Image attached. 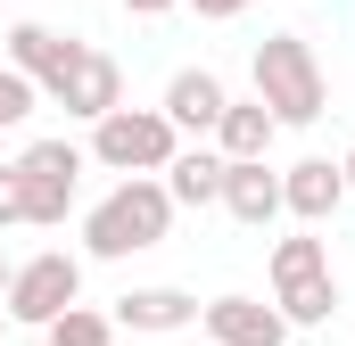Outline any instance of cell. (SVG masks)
Masks as SVG:
<instances>
[{
    "label": "cell",
    "mask_w": 355,
    "mask_h": 346,
    "mask_svg": "<svg viewBox=\"0 0 355 346\" xmlns=\"http://www.w3.org/2000/svg\"><path fill=\"white\" fill-rule=\"evenodd\" d=\"M166 231H174V190H166L157 173H124V181L83 215V256L124 264V256H141V248H157Z\"/></svg>",
    "instance_id": "obj_1"
},
{
    "label": "cell",
    "mask_w": 355,
    "mask_h": 346,
    "mask_svg": "<svg viewBox=\"0 0 355 346\" xmlns=\"http://www.w3.org/2000/svg\"><path fill=\"white\" fill-rule=\"evenodd\" d=\"M248 75H257V99L272 107V124H314V116L331 107L322 58H314L306 33H265L257 58H248Z\"/></svg>",
    "instance_id": "obj_2"
},
{
    "label": "cell",
    "mask_w": 355,
    "mask_h": 346,
    "mask_svg": "<svg viewBox=\"0 0 355 346\" xmlns=\"http://www.w3.org/2000/svg\"><path fill=\"white\" fill-rule=\"evenodd\" d=\"M272 305L289 313V330H314L339 313V272H331V248L314 239V223L297 239H272Z\"/></svg>",
    "instance_id": "obj_3"
},
{
    "label": "cell",
    "mask_w": 355,
    "mask_h": 346,
    "mask_svg": "<svg viewBox=\"0 0 355 346\" xmlns=\"http://www.w3.org/2000/svg\"><path fill=\"white\" fill-rule=\"evenodd\" d=\"M174 149H182V132H174L166 107H124V99H116V107L91 124V157L107 173H166Z\"/></svg>",
    "instance_id": "obj_4"
},
{
    "label": "cell",
    "mask_w": 355,
    "mask_h": 346,
    "mask_svg": "<svg viewBox=\"0 0 355 346\" xmlns=\"http://www.w3.org/2000/svg\"><path fill=\"white\" fill-rule=\"evenodd\" d=\"M75 297H83V256H67V248H42V256H25L17 272H8V289H0V313H8V322H25V330H42V322H58Z\"/></svg>",
    "instance_id": "obj_5"
},
{
    "label": "cell",
    "mask_w": 355,
    "mask_h": 346,
    "mask_svg": "<svg viewBox=\"0 0 355 346\" xmlns=\"http://www.w3.org/2000/svg\"><path fill=\"white\" fill-rule=\"evenodd\" d=\"M17 190H25V223L33 231H58L75 215V190H83V149L75 140H25Z\"/></svg>",
    "instance_id": "obj_6"
},
{
    "label": "cell",
    "mask_w": 355,
    "mask_h": 346,
    "mask_svg": "<svg viewBox=\"0 0 355 346\" xmlns=\"http://www.w3.org/2000/svg\"><path fill=\"white\" fill-rule=\"evenodd\" d=\"M42 99H50V107H67V116H83V124H99V116L124 99V66H116L107 50L75 42V50L58 58V75H42Z\"/></svg>",
    "instance_id": "obj_7"
},
{
    "label": "cell",
    "mask_w": 355,
    "mask_h": 346,
    "mask_svg": "<svg viewBox=\"0 0 355 346\" xmlns=\"http://www.w3.org/2000/svg\"><path fill=\"white\" fill-rule=\"evenodd\" d=\"M198 322H207V346H289V313L265 297H240V289L198 305Z\"/></svg>",
    "instance_id": "obj_8"
},
{
    "label": "cell",
    "mask_w": 355,
    "mask_h": 346,
    "mask_svg": "<svg viewBox=\"0 0 355 346\" xmlns=\"http://www.w3.org/2000/svg\"><path fill=\"white\" fill-rule=\"evenodd\" d=\"M339 206H347V173L331 165V157H297V165L281 173V215H297V223L322 231Z\"/></svg>",
    "instance_id": "obj_9"
},
{
    "label": "cell",
    "mask_w": 355,
    "mask_h": 346,
    "mask_svg": "<svg viewBox=\"0 0 355 346\" xmlns=\"http://www.w3.org/2000/svg\"><path fill=\"white\" fill-rule=\"evenodd\" d=\"M223 215L248 223V231H265L272 215H281V173L265 157H223Z\"/></svg>",
    "instance_id": "obj_10"
},
{
    "label": "cell",
    "mask_w": 355,
    "mask_h": 346,
    "mask_svg": "<svg viewBox=\"0 0 355 346\" xmlns=\"http://www.w3.org/2000/svg\"><path fill=\"white\" fill-rule=\"evenodd\" d=\"M223 99H232V91H223V75H215V66H182L174 83H166V99H157V107L174 116V132L207 140V132H215V116H223Z\"/></svg>",
    "instance_id": "obj_11"
},
{
    "label": "cell",
    "mask_w": 355,
    "mask_h": 346,
    "mask_svg": "<svg viewBox=\"0 0 355 346\" xmlns=\"http://www.w3.org/2000/svg\"><path fill=\"white\" fill-rule=\"evenodd\" d=\"M198 322V297L190 289H124L116 297V330H141V338H174Z\"/></svg>",
    "instance_id": "obj_12"
},
{
    "label": "cell",
    "mask_w": 355,
    "mask_h": 346,
    "mask_svg": "<svg viewBox=\"0 0 355 346\" xmlns=\"http://www.w3.org/2000/svg\"><path fill=\"white\" fill-rule=\"evenodd\" d=\"M166 190H174V206H223V149H174V165H166Z\"/></svg>",
    "instance_id": "obj_13"
},
{
    "label": "cell",
    "mask_w": 355,
    "mask_h": 346,
    "mask_svg": "<svg viewBox=\"0 0 355 346\" xmlns=\"http://www.w3.org/2000/svg\"><path fill=\"white\" fill-rule=\"evenodd\" d=\"M272 132H281V124H272L265 99H223V116H215V149H223V157H265Z\"/></svg>",
    "instance_id": "obj_14"
},
{
    "label": "cell",
    "mask_w": 355,
    "mask_h": 346,
    "mask_svg": "<svg viewBox=\"0 0 355 346\" xmlns=\"http://www.w3.org/2000/svg\"><path fill=\"white\" fill-rule=\"evenodd\" d=\"M67 50H75V42H67L58 25H33V17L0 33V58H8L17 75H33V83H42V75H58V58H67Z\"/></svg>",
    "instance_id": "obj_15"
},
{
    "label": "cell",
    "mask_w": 355,
    "mask_h": 346,
    "mask_svg": "<svg viewBox=\"0 0 355 346\" xmlns=\"http://www.w3.org/2000/svg\"><path fill=\"white\" fill-rule=\"evenodd\" d=\"M42 346H116V313H91L75 297L58 322H42Z\"/></svg>",
    "instance_id": "obj_16"
},
{
    "label": "cell",
    "mask_w": 355,
    "mask_h": 346,
    "mask_svg": "<svg viewBox=\"0 0 355 346\" xmlns=\"http://www.w3.org/2000/svg\"><path fill=\"white\" fill-rule=\"evenodd\" d=\"M33 107H42V83H33V75H17V66L0 58V132H17Z\"/></svg>",
    "instance_id": "obj_17"
},
{
    "label": "cell",
    "mask_w": 355,
    "mask_h": 346,
    "mask_svg": "<svg viewBox=\"0 0 355 346\" xmlns=\"http://www.w3.org/2000/svg\"><path fill=\"white\" fill-rule=\"evenodd\" d=\"M25 223V190H17V165H0V231Z\"/></svg>",
    "instance_id": "obj_18"
},
{
    "label": "cell",
    "mask_w": 355,
    "mask_h": 346,
    "mask_svg": "<svg viewBox=\"0 0 355 346\" xmlns=\"http://www.w3.org/2000/svg\"><path fill=\"white\" fill-rule=\"evenodd\" d=\"M182 8H198V17H215V25H223V17H240L248 0H182Z\"/></svg>",
    "instance_id": "obj_19"
},
{
    "label": "cell",
    "mask_w": 355,
    "mask_h": 346,
    "mask_svg": "<svg viewBox=\"0 0 355 346\" xmlns=\"http://www.w3.org/2000/svg\"><path fill=\"white\" fill-rule=\"evenodd\" d=\"M132 17H166V8H182V0H124Z\"/></svg>",
    "instance_id": "obj_20"
},
{
    "label": "cell",
    "mask_w": 355,
    "mask_h": 346,
    "mask_svg": "<svg viewBox=\"0 0 355 346\" xmlns=\"http://www.w3.org/2000/svg\"><path fill=\"white\" fill-rule=\"evenodd\" d=\"M339 173H347V198H355V149H347V157H339Z\"/></svg>",
    "instance_id": "obj_21"
},
{
    "label": "cell",
    "mask_w": 355,
    "mask_h": 346,
    "mask_svg": "<svg viewBox=\"0 0 355 346\" xmlns=\"http://www.w3.org/2000/svg\"><path fill=\"white\" fill-rule=\"evenodd\" d=\"M8 272H17V264H8V256H0V289H8Z\"/></svg>",
    "instance_id": "obj_22"
}]
</instances>
